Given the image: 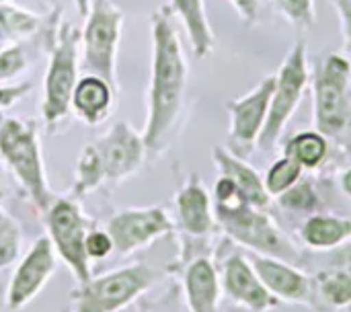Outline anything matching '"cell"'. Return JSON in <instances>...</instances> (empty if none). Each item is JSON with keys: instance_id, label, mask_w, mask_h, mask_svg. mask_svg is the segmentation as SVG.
Masks as SVG:
<instances>
[{"instance_id": "36", "label": "cell", "mask_w": 351, "mask_h": 312, "mask_svg": "<svg viewBox=\"0 0 351 312\" xmlns=\"http://www.w3.org/2000/svg\"><path fill=\"white\" fill-rule=\"evenodd\" d=\"M74 2H76L78 14H80V16H84V14L88 12V8H90V0H74Z\"/></svg>"}, {"instance_id": "32", "label": "cell", "mask_w": 351, "mask_h": 312, "mask_svg": "<svg viewBox=\"0 0 351 312\" xmlns=\"http://www.w3.org/2000/svg\"><path fill=\"white\" fill-rule=\"evenodd\" d=\"M31 91V82H21V84H10V86H0V111L12 107L19 103L27 93Z\"/></svg>"}, {"instance_id": "39", "label": "cell", "mask_w": 351, "mask_h": 312, "mask_svg": "<svg viewBox=\"0 0 351 312\" xmlns=\"http://www.w3.org/2000/svg\"><path fill=\"white\" fill-rule=\"evenodd\" d=\"M142 312H152V311H142Z\"/></svg>"}, {"instance_id": "16", "label": "cell", "mask_w": 351, "mask_h": 312, "mask_svg": "<svg viewBox=\"0 0 351 312\" xmlns=\"http://www.w3.org/2000/svg\"><path fill=\"white\" fill-rule=\"evenodd\" d=\"M177 276L183 288L185 304L189 312H218L222 300V284L218 263L212 253L189 257L181 263H169L167 272Z\"/></svg>"}, {"instance_id": "24", "label": "cell", "mask_w": 351, "mask_h": 312, "mask_svg": "<svg viewBox=\"0 0 351 312\" xmlns=\"http://www.w3.org/2000/svg\"><path fill=\"white\" fill-rule=\"evenodd\" d=\"M41 25V16L8 2H0V47L29 39Z\"/></svg>"}, {"instance_id": "27", "label": "cell", "mask_w": 351, "mask_h": 312, "mask_svg": "<svg viewBox=\"0 0 351 312\" xmlns=\"http://www.w3.org/2000/svg\"><path fill=\"white\" fill-rule=\"evenodd\" d=\"M21 247H23L21 224L0 204V272L16 263V259L21 257Z\"/></svg>"}, {"instance_id": "6", "label": "cell", "mask_w": 351, "mask_h": 312, "mask_svg": "<svg viewBox=\"0 0 351 312\" xmlns=\"http://www.w3.org/2000/svg\"><path fill=\"white\" fill-rule=\"evenodd\" d=\"M167 274L146 263H132L86 282L68 294V312H121L150 292Z\"/></svg>"}, {"instance_id": "15", "label": "cell", "mask_w": 351, "mask_h": 312, "mask_svg": "<svg viewBox=\"0 0 351 312\" xmlns=\"http://www.w3.org/2000/svg\"><path fill=\"white\" fill-rule=\"evenodd\" d=\"M222 294L241 309L251 312H269L278 309L282 300H278L259 280L247 255L239 251L226 253V257L218 263Z\"/></svg>"}, {"instance_id": "19", "label": "cell", "mask_w": 351, "mask_h": 312, "mask_svg": "<svg viewBox=\"0 0 351 312\" xmlns=\"http://www.w3.org/2000/svg\"><path fill=\"white\" fill-rule=\"evenodd\" d=\"M212 160L220 175L232 179L241 193L247 197L249 204H253L259 210H271L274 200L265 189L263 175H259L257 169H253L245 158L232 154L226 146H214L212 148Z\"/></svg>"}, {"instance_id": "14", "label": "cell", "mask_w": 351, "mask_h": 312, "mask_svg": "<svg viewBox=\"0 0 351 312\" xmlns=\"http://www.w3.org/2000/svg\"><path fill=\"white\" fill-rule=\"evenodd\" d=\"M58 272V255L51 247V241L39 237L29 251L19 259L10 282L6 286L4 304L10 312H19L27 309L47 286V282Z\"/></svg>"}, {"instance_id": "12", "label": "cell", "mask_w": 351, "mask_h": 312, "mask_svg": "<svg viewBox=\"0 0 351 312\" xmlns=\"http://www.w3.org/2000/svg\"><path fill=\"white\" fill-rule=\"evenodd\" d=\"M105 230L113 241V253L128 257L150 247L158 239L173 237L175 222L173 216L160 206L123 208L107 220Z\"/></svg>"}, {"instance_id": "18", "label": "cell", "mask_w": 351, "mask_h": 312, "mask_svg": "<svg viewBox=\"0 0 351 312\" xmlns=\"http://www.w3.org/2000/svg\"><path fill=\"white\" fill-rule=\"evenodd\" d=\"M115 101L117 91L105 78L97 74H84L74 86L70 109L84 125L95 128L111 115Z\"/></svg>"}, {"instance_id": "29", "label": "cell", "mask_w": 351, "mask_h": 312, "mask_svg": "<svg viewBox=\"0 0 351 312\" xmlns=\"http://www.w3.org/2000/svg\"><path fill=\"white\" fill-rule=\"evenodd\" d=\"M27 53L21 43L0 47V82L27 70Z\"/></svg>"}, {"instance_id": "11", "label": "cell", "mask_w": 351, "mask_h": 312, "mask_svg": "<svg viewBox=\"0 0 351 312\" xmlns=\"http://www.w3.org/2000/svg\"><path fill=\"white\" fill-rule=\"evenodd\" d=\"M308 82V47L304 41H296L276 72L267 121L257 140V146L261 150H274L278 146L288 121L294 117L300 103L304 101Z\"/></svg>"}, {"instance_id": "31", "label": "cell", "mask_w": 351, "mask_h": 312, "mask_svg": "<svg viewBox=\"0 0 351 312\" xmlns=\"http://www.w3.org/2000/svg\"><path fill=\"white\" fill-rule=\"evenodd\" d=\"M333 4L341 23L343 49H346V56L351 60V0H333Z\"/></svg>"}, {"instance_id": "23", "label": "cell", "mask_w": 351, "mask_h": 312, "mask_svg": "<svg viewBox=\"0 0 351 312\" xmlns=\"http://www.w3.org/2000/svg\"><path fill=\"white\" fill-rule=\"evenodd\" d=\"M284 154L294 158L304 169V173H315L327 165L331 154V144L321 132L304 130L286 140Z\"/></svg>"}, {"instance_id": "10", "label": "cell", "mask_w": 351, "mask_h": 312, "mask_svg": "<svg viewBox=\"0 0 351 312\" xmlns=\"http://www.w3.org/2000/svg\"><path fill=\"white\" fill-rule=\"evenodd\" d=\"M123 29V10L111 0H90V8L84 14V27L80 33L82 45V70L84 74H97L105 78L115 91L117 80V51Z\"/></svg>"}, {"instance_id": "35", "label": "cell", "mask_w": 351, "mask_h": 312, "mask_svg": "<svg viewBox=\"0 0 351 312\" xmlns=\"http://www.w3.org/2000/svg\"><path fill=\"white\" fill-rule=\"evenodd\" d=\"M339 189H341L343 195H348L351 200V165L348 169H343L341 175H339Z\"/></svg>"}, {"instance_id": "1", "label": "cell", "mask_w": 351, "mask_h": 312, "mask_svg": "<svg viewBox=\"0 0 351 312\" xmlns=\"http://www.w3.org/2000/svg\"><path fill=\"white\" fill-rule=\"evenodd\" d=\"M152 62L148 84V113L142 138L150 156L167 152L177 136L185 105L189 68L175 14L169 6H158L150 23Z\"/></svg>"}, {"instance_id": "20", "label": "cell", "mask_w": 351, "mask_h": 312, "mask_svg": "<svg viewBox=\"0 0 351 312\" xmlns=\"http://www.w3.org/2000/svg\"><path fill=\"white\" fill-rule=\"evenodd\" d=\"M167 6L181 21L193 56L199 60L208 58L214 51L216 35L206 12V0H169Z\"/></svg>"}, {"instance_id": "9", "label": "cell", "mask_w": 351, "mask_h": 312, "mask_svg": "<svg viewBox=\"0 0 351 312\" xmlns=\"http://www.w3.org/2000/svg\"><path fill=\"white\" fill-rule=\"evenodd\" d=\"M41 218L58 259L70 269L76 282H86L93 276V263L86 257L84 239L95 220L84 214L80 202L72 195H56Z\"/></svg>"}, {"instance_id": "13", "label": "cell", "mask_w": 351, "mask_h": 312, "mask_svg": "<svg viewBox=\"0 0 351 312\" xmlns=\"http://www.w3.org/2000/svg\"><path fill=\"white\" fill-rule=\"evenodd\" d=\"M276 84V74H267L253 91L239 99H230L226 103V111L230 115L228 128V150L241 158H247L261 136V130L267 121L269 101Z\"/></svg>"}, {"instance_id": "3", "label": "cell", "mask_w": 351, "mask_h": 312, "mask_svg": "<svg viewBox=\"0 0 351 312\" xmlns=\"http://www.w3.org/2000/svg\"><path fill=\"white\" fill-rule=\"evenodd\" d=\"M212 202L218 230L230 243H237L251 253L280 257L290 263L300 259V249L294 241L276 224L267 210L249 204L232 179L224 175L216 179Z\"/></svg>"}, {"instance_id": "37", "label": "cell", "mask_w": 351, "mask_h": 312, "mask_svg": "<svg viewBox=\"0 0 351 312\" xmlns=\"http://www.w3.org/2000/svg\"><path fill=\"white\" fill-rule=\"evenodd\" d=\"M346 311H348V312H351V304H350V307H348V309H346Z\"/></svg>"}, {"instance_id": "33", "label": "cell", "mask_w": 351, "mask_h": 312, "mask_svg": "<svg viewBox=\"0 0 351 312\" xmlns=\"http://www.w3.org/2000/svg\"><path fill=\"white\" fill-rule=\"evenodd\" d=\"M232 4V8L237 10V14L247 23V25H253L259 21V14H261V2L263 0H228Z\"/></svg>"}, {"instance_id": "2", "label": "cell", "mask_w": 351, "mask_h": 312, "mask_svg": "<svg viewBox=\"0 0 351 312\" xmlns=\"http://www.w3.org/2000/svg\"><path fill=\"white\" fill-rule=\"evenodd\" d=\"M148 158L142 132L128 121H115L101 138L88 142L76 160L70 195L84 200L101 187H117L138 175Z\"/></svg>"}, {"instance_id": "28", "label": "cell", "mask_w": 351, "mask_h": 312, "mask_svg": "<svg viewBox=\"0 0 351 312\" xmlns=\"http://www.w3.org/2000/svg\"><path fill=\"white\" fill-rule=\"evenodd\" d=\"M271 4L294 29L311 31L317 23L315 0H271Z\"/></svg>"}, {"instance_id": "34", "label": "cell", "mask_w": 351, "mask_h": 312, "mask_svg": "<svg viewBox=\"0 0 351 312\" xmlns=\"http://www.w3.org/2000/svg\"><path fill=\"white\" fill-rule=\"evenodd\" d=\"M329 265L331 267H348V269H351V239L348 243H343L341 247L333 249V253L329 257Z\"/></svg>"}, {"instance_id": "26", "label": "cell", "mask_w": 351, "mask_h": 312, "mask_svg": "<svg viewBox=\"0 0 351 312\" xmlns=\"http://www.w3.org/2000/svg\"><path fill=\"white\" fill-rule=\"evenodd\" d=\"M302 177H304V169L294 158L282 154V158H278L263 175V183H265V189L271 195V200H276L278 195H282L290 187H294Z\"/></svg>"}, {"instance_id": "22", "label": "cell", "mask_w": 351, "mask_h": 312, "mask_svg": "<svg viewBox=\"0 0 351 312\" xmlns=\"http://www.w3.org/2000/svg\"><path fill=\"white\" fill-rule=\"evenodd\" d=\"M351 304V269L331 267L313 278V296L308 309L313 312L346 311Z\"/></svg>"}, {"instance_id": "38", "label": "cell", "mask_w": 351, "mask_h": 312, "mask_svg": "<svg viewBox=\"0 0 351 312\" xmlns=\"http://www.w3.org/2000/svg\"><path fill=\"white\" fill-rule=\"evenodd\" d=\"M0 2H8V0H0Z\"/></svg>"}, {"instance_id": "5", "label": "cell", "mask_w": 351, "mask_h": 312, "mask_svg": "<svg viewBox=\"0 0 351 312\" xmlns=\"http://www.w3.org/2000/svg\"><path fill=\"white\" fill-rule=\"evenodd\" d=\"M313 123L333 150L351 156V60L327 53L313 74Z\"/></svg>"}, {"instance_id": "4", "label": "cell", "mask_w": 351, "mask_h": 312, "mask_svg": "<svg viewBox=\"0 0 351 312\" xmlns=\"http://www.w3.org/2000/svg\"><path fill=\"white\" fill-rule=\"evenodd\" d=\"M0 167L10 175L21 195L41 216L56 197L47 183L39 125L31 117L0 119Z\"/></svg>"}, {"instance_id": "17", "label": "cell", "mask_w": 351, "mask_h": 312, "mask_svg": "<svg viewBox=\"0 0 351 312\" xmlns=\"http://www.w3.org/2000/svg\"><path fill=\"white\" fill-rule=\"evenodd\" d=\"M261 284L282 302L306 304L313 296V278L302 269L294 267V263L284 261L280 257L249 253L247 255Z\"/></svg>"}, {"instance_id": "8", "label": "cell", "mask_w": 351, "mask_h": 312, "mask_svg": "<svg viewBox=\"0 0 351 312\" xmlns=\"http://www.w3.org/2000/svg\"><path fill=\"white\" fill-rule=\"evenodd\" d=\"M175 235L179 237V255L173 263H181L202 253H214L212 239L220 232L214 216L212 193L197 173H191L173 197Z\"/></svg>"}, {"instance_id": "21", "label": "cell", "mask_w": 351, "mask_h": 312, "mask_svg": "<svg viewBox=\"0 0 351 312\" xmlns=\"http://www.w3.org/2000/svg\"><path fill=\"white\" fill-rule=\"evenodd\" d=\"M300 241L313 251H333L351 239V218L317 212L302 220Z\"/></svg>"}, {"instance_id": "30", "label": "cell", "mask_w": 351, "mask_h": 312, "mask_svg": "<svg viewBox=\"0 0 351 312\" xmlns=\"http://www.w3.org/2000/svg\"><path fill=\"white\" fill-rule=\"evenodd\" d=\"M84 251H86V257L93 261H103L107 257L113 255V241L109 237V232L105 228H97L93 226L88 232H86V239H84Z\"/></svg>"}, {"instance_id": "7", "label": "cell", "mask_w": 351, "mask_h": 312, "mask_svg": "<svg viewBox=\"0 0 351 312\" xmlns=\"http://www.w3.org/2000/svg\"><path fill=\"white\" fill-rule=\"evenodd\" d=\"M80 33L70 23H60L49 41V62L43 78L41 119L47 134H60L72 113L70 99L78 82Z\"/></svg>"}, {"instance_id": "25", "label": "cell", "mask_w": 351, "mask_h": 312, "mask_svg": "<svg viewBox=\"0 0 351 312\" xmlns=\"http://www.w3.org/2000/svg\"><path fill=\"white\" fill-rule=\"evenodd\" d=\"M278 206L288 212L290 216H311L317 214L319 206L323 204L321 191L317 189L315 181L311 177H302L294 187H290L286 193L276 197Z\"/></svg>"}]
</instances>
